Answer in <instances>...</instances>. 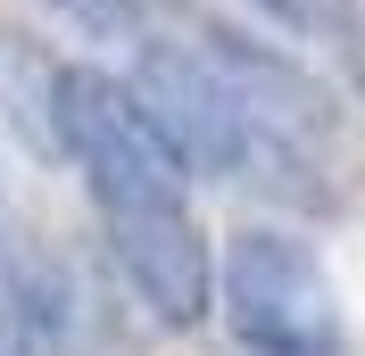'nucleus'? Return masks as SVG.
<instances>
[{"label": "nucleus", "mask_w": 365, "mask_h": 356, "mask_svg": "<svg viewBox=\"0 0 365 356\" xmlns=\"http://www.w3.org/2000/svg\"><path fill=\"white\" fill-rule=\"evenodd\" d=\"M108 224V257L116 273L133 282V298L158 323L191 332L207 307H216V257H207V232L191 224V199H133V207H100Z\"/></svg>", "instance_id": "obj_4"}, {"label": "nucleus", "mask_w": 365, "mask_h": 356, "mask_svg": "<svg viewBox=\"0 0 365 356\" xmlns=\"http://www.w3.org/2000/svg\"><path fill=\"white\" fill-rule=\"evenodd\" d=\"M216 298H225V323L250 356H341L332 282L307 257V241L274 232V224L232 232L225 266H216Z\"/></svg>", "instance_id": "obj_1"}, {"label": "nucleus", "mask_w": 365, "mask_h": 356, "mask_svg": "<svg viewBox=\"0 0 365 356\" xmlns=\"http://www.w3.org/2000/svg\"><path fill=\"white\" fill-rule=\"evenodd\" d=\"M125 91L150 108V125L175 141V157L191 166V174H250L257 157H266L257 133H250V116H241V100H232V83L216 75L207 50L141 42Z\"/></svg>", "instance_id": "obj_3"}, {"label": "nucleus", "mask_w": 365, "mask_h": 356, "mask_svg": "<svg viewBox=\"0 0 365 356\" xmlns=\"http://www.w3.org/2000/svg\"><path fill=\"white\" fill-rule=\"evenodd\" d=\"M0 116H9L34 150H58V58H42V50L25 42V33H9V25H0Z\"/></svg>", "instance_id": "obj_5"}, {"label": "nucleus", "mask_w": 365, "mask_h": 356, "mask_svg": "<svg viewBox=\"0 0 365 356\" xmlns=\"http://www.w3.org/2000/svg\"><path fill=\"white\" fill-rule=\"evenodd\" d=\"M58 157H75V174L91 182V207L182 199V182H191V166L125 91V75L100 67H58Z\"/></svg>", "instance_id": "obj_2"}, {"label": "nucleus", "mask_w": 365, "mask_h": 356, "mask_svg": "<svg viewBox=\"0 0 365 356\" xmlns=\"http://www.w3.org/2000/svg\"><path fill=\"white\" fill-rule=\"evenodd\" d=\"M257 9H266V17H299V0H257Z\"/></svg>", "instance_id": "obj_7"}, {"label": "nucleus", "mask_w": 365, "mask_h": 356, "mask_svg": "<svg viewBox=\"0 0 365 356\" xmlns=\"http://www.w3.org/2000/svg\"><path fill=\"white\" fill-rule=\"evenodd\" d=\"M58 17H75L83 33H125L133 25V0H50Z\"/></svg>", "instance_id": "obj_6"}]
</instances>
